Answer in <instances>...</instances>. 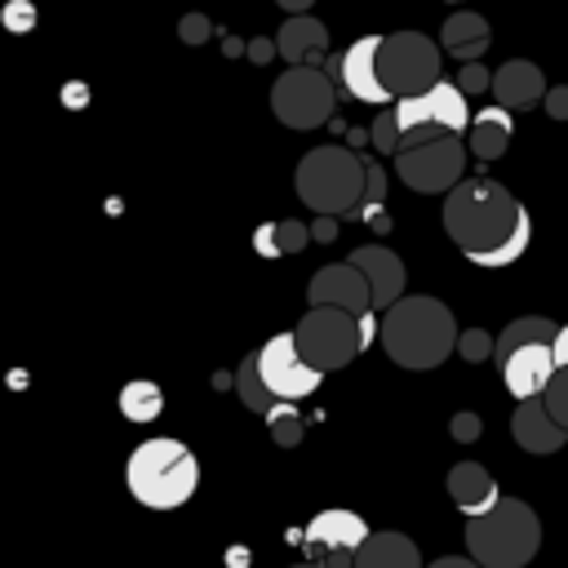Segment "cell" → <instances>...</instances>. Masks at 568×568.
I'll return each instance as SVG.
<instances>
[{
	"label": "cell",
	"instance_id": "cell-6",
	"mask_svg": "<svg viewBox=\"0 0 568 568\" xmlns=\"http://www.w3.org/2000/svg\"><path fill=\"white\" fill-rule=\"evenodd\" d=\"M293 337H297V351L306 355V364H315L320 373H333V368L351 364L368 346L364 320H355L351 311H337V306H311L297 320Z\"/></svg>",
	"mask_w": 568,
	"mask_h": 568
},
{
	"label": "cell",
	"instance_id": "cell-3",
	"mask_svg": "<svg viewBox=\"0 0 568 568\" xmlns=\"http://www.w3.org/2000/svg\"><path fill=\"white\" fill-rule=\"evenodd\" d=\"M124 484H129L133 501H142L146 510H178L200 488V462L182 439L155 435L129 453Z\"/></svg>",
	"mask_w": 568,
	"mask_h": 568
},
{
	"label": "cell",
	"instance_id": "cell-32",
	"mask_svg": "<svg viewBox=\"0 0 568 568\" xmlns=\"http://www.w3.org/2000/svg\"><path fill=\"white\" fill-rule=\"evenodd\" d=\"M0 18H4V27H9L13 36H22V31H31V27L40 22V9H36L31 0H9V4L0 9Z\"/></svg>",
	"mask_w": 568,
	"mask_h": 568
},
{
	"label": "cell",
	"instance_id": "cell-16",
	"mask_svg": "<svg viewBox=\"0 0 568 568\" xmlns=\"http://www.w3.org/2000/svg\"><path fill=\"white\" fill-rule=\"evenodd\" d=\"M546 75H541V67L537 62H528V58H510V62H501L497 71H493V98L506 106V111H532L537 102H546Z\"/></svg>",
	"mask_w": 568,
	"mask_h": 568
},
{
	"label": "cell",
	"instance_id": "cell-14",
	"mask_svg": "<svg viewBox=\"0 0 568 568\" xmlns=\"http://www.w3.org/2000/svg\"><path fill=\"white\" fill-rule=\"evenodd\" d=\"M368 532H373V528L364 524V515L333 506V510H320V515L302 528V546H306V555H311V559L355 555V550L368 541Z\"/></svg>",
	"mask_w": 568,
	"mask_h": 568
},
{
	"label": "cell",
	"instance_id": "cell-24",
	"mask_svg": "<svg viewBox=\"0 0 568 568\" xmlns=\"http://www.w3.org/2000/svg\"><path fill=\"white\" fill-rule=\"evenodd\" d=\"M555 337H559V324H555V320H546V315H519V320H510V324L497 333V351H493V359L501 364L510 351L532 346V342H555Z\"/></svg>",
	"mask_w": 568,
	"mask_h": 568
},
{
	"label": "cell",
	"instance_id": "cell-12",
	"mask_svg": "<svg viewBox=\"0 0 568 568\" xmlns=\"http://www.w3.org/2000/svg\"><path fill=\"white\" fill-rule=\"evenodd\" d=\"M377 53H382V36H359V40H351L346 53H337V62H328V75L337 80V89H342L346 98L373 102V106H390L395 93H390L386 80H382Z\"/></svg>",
	"mask_w": 568,
	"mask_h": 568
},
{
	"label": "cell",
	"instance_id": "cell-28",
	"mask_svg": "<svg viewBox=\"0 0 568 568\" xmlns=\"http://www.w3.org/2000/svg\"><path fill=\"white\" fill-rule=\"evenodd\" d=\"M266 422H271V439H275L280 448L302 444V417H297L293 399H275V404L266 408Z\"/></svg>",
	"mask_w": 568,
	"mask_h": 568
},
{
	"label": "cell",
	"instance_id": "cell-18",
	"mask_svg": "<svg viewBox=\"0 0 568 568\" xmlns=\"http://www.w3.org/2000/svg\"><path fill=\"white\" fill-rule=\"evenodd\" d=\"M510 435L524 453H559L568 430L550 417L546 399H519V408L510 413Z\"/></svg>",
	"mask_w": 568,
	"mask_h": 568
},
{
	"label": "cell",
	"instance_id": "cell-33",
	"mask_svg": "<svg viewBox=\"0 0 568 568\" xmlns=\"http://www.w3.org/2000/svg\"><path fill=\"white\" fill-rule=\"evenodd\" d=\"M457 84L466 89V98H470V93H488V89H493V71H488L484 62H462Z\"/></svg>",
	"mask_w": 568,
	"mask_h": 568
},
{
	"label": "cell",
	"instance_id": "cell-34",
	"mask_svg": "<svg viewBox=\"0 0 568 568\" xmlns=\"http://www.w3.org/2000/svg\"><path fill=\"white\" fill-rule=\"evenodd\" d=\"M382 200H386V169L368 160V195H364V213H368V217H377Z\"/></svg>",
	"mask_w": 568,
	"mask_h": 568
},
{
	"label": "cell",
	"instance_id": "cell-20",
	"mask_svg": "<svg viewBox=\"0 0 568 568\" xmlns=\"http://www.w3.org/2000/svg\"><path fill=\"white\" fill-rule=\"evenodd\" d=\"M493 44V31H488V18L475 13V9H457L444 18L439 27V49L453 53L457 62H479Z\"/></svg>",
	"mask_w": 568,
	"mask_h": 568
},
{
	"label": "cell",
	"instance_id": "cell-31",
	"mask_svg": "<svg viewBox=\"0 0 568 568\" xmlns=\"http://www.w3.org/2000/svg\"><path fill=\"white\" fill-rule=\"evenodd\" d=\"M541 399H546L550 417H555V422L568 430V364H564V368L550 377V386H546V395H541Z\"/></svg>",
	"mask_w": 568,
	"mask_h": 568
},
{
	"label": "cell",
	"instance_id": "cell-19",
	"mask_svg": "<svg viewBox=\"0 0 568 568\" xmlns=\"http://www.w3.org/2000/svg\"><path fill=\"white\" fill-rule=\"evenodd\" d=\"M275 44H280V58L288 67H297V62L320 67L324 53H328V27L320 18H311V13H288L284 27L275 31Z\"/></svg>",
	"mask_w": 568,
	"mask_h": 568
},
{
	"label": "cell",
	"instance_id": "cell-8",
	"mask_svg": "<svg viewBox=\"0 0 568 568\" xmlns=\"http://www.w3.org/2000/svg\"><path fill=\"white\" fill-rule=\"evenodd\" d=\"M466 160H470V146L462 142V133H439V138H426L417 146L395 151V173L408 191L448 195L462 182Z\"/></svg>",
	"mask_w": 568,
	"mask_h": 568
},
{
	"label": "cell",
	"instance_id": "cell-9",
	"mask_svg": "<svg viewBox=\"0 0 568 568\" xmlns=\"http://www.w3.org/2000/svg\"><path fill=\"white\" fill-rule=\"evenodd\" d=\"M382 80L395 98L404 93H426L439 80V44L422 31H395L382 36V53H377Z\"/></svg>",
	"mask_w": 568,
	"mask_h": 568
},
{
	"label": "cell",
	"instance_id": "cell-13",
	"mask_svg": "<svg viewBox=\"0 0 568 568\" xmlns=\"http://www.w3.org/2000/svg\"><path fill=\"white\" fill-rule=\"evenodd\" d=\"M306 302L311 306H337V311H351L355 320H364V337H373V324L368 315L377 311L373 306V288L364 280V271L346 257V262H333V266H320L306 284Z\"/></svg>",
	"mask_w": 568,
	"mask_h": 568
},
{
	"label": "cell",
	"instance_id": "cell-15",
	"mask_svg": "<svg viewBox=\"0 0 568 568\" xmlns=\"http://www.w3.org/2000/svg\"><path fill=\"white\" fill-rule=\"evenodd\" d=\"M501 382L515 399H541L550 377L559 373V359H555V342H532V346H519L510 351L501 364Z\"/></svg>",
	"mask_w": 568,
	"mask_h": 568
},
{
	"label": "cell",
	"instance_id": "cell-45",
	"mask_svg": "<svg viewBox=\"0 0 568 568\" xmlns=\"http://www.w3.org/2000/svg\"><path fill=\"white\" fill-rule=\"evenodd\" d=\"M448 4H462V0H448Z\"/></svg>",
	"mask_w": 568,
	"mask_h": 568
},
{
	"label": "cell",
	"instance_id": "cell-41",
	"mask_svg": "<svg viewBox=\"0 0 568 568\" xmlns=\"http://www.w3.org/2000/svg\"><path fill=\"white\" fill-rule=\"evenodd\" d=\"M555 359H559V368L568 364V324L559 328V337H555Z\"/></svg>",
	"mask_w": 568,
	"mask_h": 568
},
{
	"label": "cell",
	"instance_id": "cell-36",
	"mask_svg": "<svg viewBox=\"0 0 568 568\" xmlns=\"http://www.w3.org/2000/svg\"><path fill=\"white\" fill-rule=\"evenodd\" d=\"M448 430H453V439H462V444H470V439H479V430H484V422H479L475 413H457V417L448 422Z\"/></svg>",
	"mask_w": 568,
	"mask_h": 568
},
{
	"label": "cell",
	"instance_id": "cell-23",
	"mask_svg": "<svg viewBox=\"0 0 568 568\" xmlns=\"http://www.w3.org/2000/svg\"><path fill=\"white\" fill-rule=\"evenodd\" d=\"M355 568H422V550L404 532H368L355 550Z\"/></svg>",
	"mask_w": 568,
	"mask_h": 568
},
{
	"label": "cell",
	"instance_id": "cell-43",
	"mask_svg": "<svg viewBox=\"0 0 568 568\" xmlns=\"http://www.w3.org/2000/svg\"><path fill=\"white\" fill-rule=\"evenodd\" d=\"M324 564H328V568H355V555H328Z\"/></svg>",
	"mask_w": 568,
	"mask_h": 568
},
{
	"label": "cell",
	"instance_id": "cell-17",
	"mask_svg": "<svg viewBox=\"0 0 568 568\" xmlns=\"http://www.w3.org/2000/svg\"><path fill=\"white\" fill-rule=\"evenodd\" d=\"M351 262L364 271L377 311H386V306H395V302L404 297V280H408V275H404V262H399L390 248H382V244H359V248L351 253Z\"/></svg>",
	"mask_w": 568,
	"mask_h": 568
},
{
	"label": "cell",
	"instance_id": "cell-11",
	"mask_svg": "<svg viewBox=\"0 0 568 568\" xmlns=\"http://www.w3.org/2000/svg\"><path fill=\"white\" fill-rule=\"evenodd\" d=\"M399 129H422V124H439L448 133L470 129V106H466V89L457 80H435L426 93H404L390 102Z\"/></svg>",
	"mask_w": 568,
	"mask_h": 568
},
{
	"label": "cell",
	"instance_id": "cell-37",
	"mask_svg": "<svg viewBox=\"0 0 568 568\" xmlns=\"http://www.w3.org/2000/svg\"><path fill=\"white\" fill-rule=\"evenodd\" d=\"M546 115L550 120H559V124H568V84H555V89H546Z\"/></svg>",
	"mask_w": 568,
	"mask_h": 568
},
{
	"label": "cell",
	"instance_id": "cell-10",
	"mask_svg": "<svg viewBox=\"0 0 568 568\" xmlns=\"http://www.w3.org/2000/svg\"><path fill=\"white\" fill-rule=\"evenodd\" d=\"M257 364H262V377H266V386H271L275 399H293L297 404V399L315 395L320 382H324V373L315 364H306V355L297 351V337L293 333L266 337L257 346Z\"/></svg>",
	"mask_w": 568,
	"mask_h": 568
},
{
	"label": "cell",
	"instance_id": "cell-30",
	"mask_svg": "<svg viewBox=\"0 0 568 568\" xmlns=\"http://www.w3.org/2000/svg\"><path fill=\"white\" fill-rule=\"evenodd\" d=\"M368 138H373V146H377L382 155H395V151H399V138H404V129H399V120H395V106H386V111L373 120Z\"/></svg>",
	"mask_w": 568,
	"mask_h": 568
},
{
	"label": "cell",
	"instance_id": "cell-25",
	"mask_svg": "<svg viewBox=\"0 0 568 568\" xmlns=\"http://www.w3.org/2000/svg\"><path fill=\"white\" fill-rule=\"evenodd\" d=\"M235 395H240V404L253 408V413H266V408L275 404V395H271V386H266V377H262L257 351H248V355L240 359V368H235Z\"/></svg>",
	"mask_w": 568,
	"mask_h": 568
},
{
	"label": "cell",
	"instance_id": "cell-38",
	"mask_svg": "<svg viewBox=\"0 0 568 568\" xmlns=\"http://www.w3.org/2000/svg\"><path fill=\"white\" fill-rule=\"evenodd\" d=\"M275 53H280L275 40H253V44H248V58H253V62H271Z\"/></svg>",
	"mask_w": 568,
	"mask_h": 568
},
{
	"label": "cell",
	"instance_id": "cell-35",
	"mask_svg": "<svg viewBox=\"0 0 568 568\" xmlns=\"http://www.w3.org/2000/svg\"><path fill=\"white\" fill-rule=\"evenodd\" d=\"M178 36H182L186 44H204V40L213 36V18H204V13H186V18L178 22Z\"/></svg>",
	"mask_w": 568,
	"mask_h": 568
},
{
	"label": "cell",
	"instance_id": "cell-2",
	"mask_svg": "<svg viewBox=\"0 0 568 568\" xmlns=\"http://www.w3.org/2000/svg\"><path fill=\"white\" fill-rule=\"evenodd\" d=\"M457 320H453V311L439 302V297H426V293H417V297H399L395 306H386L382 311V320H377V342H382V351L390 355V364H399V368H413V373H422V368H439L453 351H457Z\"/></svg>",
	"mask_w": 568,
	"mask_h": 568
},
{
	"label": "cell",
	"instance_id": "cell-5",
	"mask_svg": "<svg viewBox=\"0 0 568 568\" xmlns=\"http://www.w3.org/2000/svg\"><path fill=\"white\" fill-rule=\"evenodd\" d=\"M541 550V519L528 501L501 497L493 510L466 519V555L484 568H524Z\"/></svg>",
	"mask_w": 568,
	"mask_h": 568
},
{
	"label": "cell",
	"instance_id": "cell-21",
	"mask_svg": "<svg viewBox=\"0 0 568 568\" xmlns=\"http://www.w3.org/2000/svg\"><path fill=\"white\" fill-rule=\"evenodd\" d=\"M448 497H453V506L470 519V515H484V510H493L497 501H501V493H497V479L479 466V462H457L453 470H448Z\"/></svg>",
	"mask_w": 568,
	"mask_h": 568
},
{
	"label": "cell",
	"instance_id": "cell-29",
	"mask_svg": "<svg viewBox=\"0 0 568 568\" xmlns=\"http://www.w3.org/2000/svg\"><path fill=\"white\" fill-rule=\"evenodd\" d=\"M493 351H497V337H493L488 328H462L457 355H462L466 364H484V359H493Z\"/></svg>",
	"mask_w": 568,
	"mask_h": 568
},
{
	"label": "cell",
	"instance_id": "cell-40",
	"mask_svg": "<svg viewBox=\"0 0 568 568\" xmlns=\"http://www.w3.org/2000/svg\"><path fill=\"white\" fill-rule=\"evenodd\" d=\"M426 568H484V564L470 559V555H444V559H435V564H426Z\"/></svg>",
	"mask_w": 568,
	"mask_h": 568
},
{
	"label": "cell",
	"instance_id": "cell-22",
	"mask_svg": "<svg viewBox=\"0 0 568 568\" xmlns=\"http://www.w3.org/2000/svg\"><path fill=\"white\" fill-rule=\"evenodd\" d=\"M510 115H515V111H506L501 102H493V106H484V111H475V115H470L466 146H470V155H475L479 164H488V160H501V155H506L510 133H515V120H510Z\"/></svg>",
	"mask_w": 568,
	"mask_h": 568
},
{
	"label": "cell",
	"instance_id": "cell-44",
	"mask_svg": "<svg viewBox=\"0 0 568 568\" xmlns=\"http://www.w3.org/2000/svg\"><path fill=\"white\" fill-rule=\"evenodd\" d=\"M293 568H328V564H315V559H306V564H293Z\"/></svg>",
	"mask_w": 568,
	"mask_h": 568
},
{
	"label": "cell",
	"instance_id": "cell-26",
	"mask_svg": "<svg viewBox=\"0 0 568 568\" xmlns=\"http://www.w3.org/2000/svg\"><path fill=\"white\" fill-rule=\"evenodd\" d=\"M120 413L129 417V422H155L160 413H164V390L155 386V382H124V390H120Z\"/></svg>",
	"mask_w": 568,
	"mask_h": 568
},
{
	"label": "cell",
	"instance_id": "cell-4",
	"mask_svg": "<svg viewBox=\"0 0 568 568\" xmlns=\"http://www.w3.org/2000/svg\"><path fill=\"white\" fill-rule=\"evenodd\" d=\"M297 200L328 217H355L368 195V160H359L351 146H315L297 160L293 173Z\"/></svg>",
	"mask_w": 568,
	"mask_h": 568
},
{
	"label": "cell",
	"instance_id": "cell-1",
	"mask_svg": "<svg viewBox=\"0 0 568 568\" xmlns=\"http://www.w3.org/2000/svg\"><path fill=\"white\" fill-rule=\"evenodd\" d=\"M444 231L448 240L484 271L510 266L524 257L532 240L528 209L493 178H462L444 195Z\"/></svg>",
	"mask_w": 568,
	"mask_h": 568
},
{
	"label": "cell",
	"instance_id": "cell-7",
	"mask_svg": "<svg viewBox=\"0 0 568 568\" xmlns=\"http://www.w3.org/2000/svg\"><path fill=\"white\" fill-rule=\"evenodd\" d=\"M337 106V80L324 67L297 62L271 84V111L288 129H320Z\"/></svg>",
	"mask_w": 568,
	"mask_h": 568
},
{
	"label": "cell",
	"instance_id": "cell-27",
	"mask_svg": "<svg viewBox=\"0 0 568 568\" xmlns=\"http://www.w3.org/2000/svg\"><path fill=\"white\" fill-rule=\"evenodd\" d=\"M306 240H315V235H311L302 222H293V217L271 222V226L257 231V248H262V253H275V248H280V253H297Z\"/></svg>",
	"mask_w": 568,
	"mask_h": 568
},
{
	"label": "cell",
	"instance_id": "cell-42",
	"mask_svg": "<svg viewBox=\"0 0 568 568\" xmlns=\"http://www.w3.org/2000/svg\"><path fill=\"white\" fill-rule=\"evenodd\" d=\"M275 4H280L284 13H311V4H315V0H275Z\"/></svg>",
	"mask_w": 568,
	"mask_h": 568
},
{
	"label": "cell",
	"instance_id": "cell-39",
	"mask_svg": "<svg viewBox=\"0 0 568 568\" xmlns=\"http://www.w3.org/2000/svg\"><path fill=\"white\" fill-rule=\"evenodd\" d=\"M311 235H315V240H324V244H328V240H333V235H337V217H328V213H320V217H315V226H311Z\"/></svg>",
	"mask_w": 568,
	"mask_h": 568
}]
</instances>
